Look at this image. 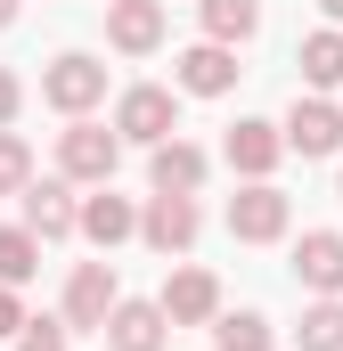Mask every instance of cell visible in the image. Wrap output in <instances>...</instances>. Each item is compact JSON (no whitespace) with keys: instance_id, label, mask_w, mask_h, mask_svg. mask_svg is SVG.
I'll return each mask as SVG.
<instances>
[{"instance_id":"ac0fdd59","label":"cell","mask_w":343,"mask_h":351,"mask_svg":"<svg viewBox=\"0 0 343 351\" xmlns=\"http://www.w3.org/2000/svg\"><path fill=\"white\" fill-rule=\"evenodd\" d=\"M303 82L311 90H343V33L335 25H319V33L303 41Z\"/></svg>"},{"instance_id":"7a4b0ae2","label":"cell","mask_w":343,"mask_h":351,"mask_svg":"<svg viewBox=\"0 0 343 351\" xmlns=\"http://www.w3.org/2000/svg\"><path fill=\"white\" fill-rule=\"evenodd\" d=\"M172 131H180V98H172L164 82H131L123 98H115V139L156 147V139H172Z\"/></svg>"},{"instance_id":"30bf717a","label":"cell","mask_w":343,"mask_h":351,"mask_svg":"<svg viewBox=\"0 0 343 351\" xmlns=\"http://www.w3.org/2000/svg\"><path fill=\"white\" fill-rule=\"evenodd\" d=\"M196 229H204L196 196H147V213H139V237H147L156 254H188V245H196Z\"/></svg>"},{"instance_id":"44dd1931","label":"cell","mask_w":343,"mask_h":351,"mask_svg":"<svg viewBox=\"0 0 343 351\" xmlns=\"http://www.w3.org/2000/svg\"><path fill=\"white\" fill-rule=\"evenodd\" d=\"M41 269V237L33 229H0V286H25Z\"/></svg>"},{"instance_id":"7402d4cb","label":"cell","mask_w":343,"mask_h":351,"mask_svg":"<svg viewBox=\"0 0 343 351\" xmlns=\"http://www.w3.org/2000/svg\"><path fill=\"white\" fill-rule=\"evenodd\" d=\"M25 180H33V147H25L16 131H0V196H16Z\"/></svg>"},{"instance_id":"8fae6325","label":"cell","mask_w":343,"mask_h":351,"mask_svg":"<svg viewBox=\"0 0 343 351\" xmlns=\"http://www.w3.org/2000/svg\"><path fill=\"white\" fill-rule=\"evenodd\" d=\"M221 156H229V172L270 180V172H278V156H286V139H278V123H261V114H237V131L221 139Z\"/></svg>"},{"instance_id":"ba28073f","label":"cell","mask_w":343,"mask_h":351,"mask_svg":"<svg viewBox=\"0 0 343 351\" xmlns=\"http://www.w3.org/2000/svg\"><path fill=\"white\" fill-rule=\"evenodd\" d=\"M115 302H123L115 262H74V278H66V335H74V327H106Z\"/></svg>"},{"instance_id":"8992f818","label":"cell","mask_w":343,"mask_h":351,"mask_svg":"<svg viewBox=\"0 0 343 351\" xmlns=\"http://www.w3.org/2000/svg\"><path fill=\"white\" fill-rule=\"evenodd\" d=\"M156 311H164L172 327H213L221 319V278L213 269H172L164 294H156Z\"/></svg>"},{"instance_id":"4fadbf2b","label":"cell","mask_w":343,"mask_h":351,"mask_svg":"<svg viewBox=\"0 0 343 351\" xmlns=\"http://www.w3.org/2000/svg\"><path fill=\"white\" fill-rule=\"evenodd\" d=\"M204 147H188V139H156L147 147V180H156V196H196L204 188Z\"/></svg>"},{"instance_id":"d4e9b609","label":"cell","mask_w":343,"mask_h":351,"mask_svg":"<svg viewBox=\"0 0 343 351\" xmlns=\"http://www.w3.org/2000/svg\"><path fill=\"white\" fill-rule=\"evenodd\" d=\"M16 327H25V302H16V286H0V343H8Z\"/></svg>"},{"instance_id":"484cf974","label":"cell","mask_w":343,"mask_h":351,"mask_svg":"<svg viewBox=\"0 0 343 351\" xmlns=\"http://www.w3.org/2000/svg\"><path fill=\"white\" fill-rule=\"evenodd\" d=\"M0 25H16V0H0Z\"/></svg>"},{"instance_id":"3957f363","label":"cell","mask_w":343,"mask_h":351,"mask_svg":"<svg viewBox=\"0 0 343 351\" xmlns=\"http://www.w3.org/2000/svg\"><path fill=\"white\" fill-rule=\"evenodd\" d=\"M286 221H294V204H286L270 180H246V188L229 196V237H237V245H278Z\"/></svg>"},{"instance_id":"6da1fadb","label":"cell","mask_w":343,"mask_h":351,"mask_svg":"<svg viewBox=\"0 0 343 351\" xmlns=\"http://www.w3.org/2000/svg\"><path fill=\"white\" fill-rule=\"evenodd\" d=\"M115 164H123V139H115L106 123L74 114V123L58 131V180H74V188H106Z\"/></svg>"},{"instance_id":"ffe728a7","label":"cell","mask_w":343,"mask_h":351,"mask_svg":"<svg viewBox=\"0 0 343 351\" xmlns=\"http://www.w3.org/2000/svg\"><path fill=\"white\" fill-rule=\"evenodd\" d=\"M213 343H221V351H270L278 335H270L261 311H221V319H213Z\"/></svg>"},{"instance_id":"9c48e42d","label":"cell","mask_w":343,"mask_h":351,"mask_svg":"<svg viewBox=\"0 0 343 351\" xmlns=\"http://www.w3.org/2000/svg\"><path fill=\"white\" fill-rule=\"evenodd\" d=\"M172 82L188 90V98H221V90H237V49L196 41V49H180V58H172Z\"/></svg>"},{"instance_id":"5bb4252c","label":"cell","mask_w":343,"mask_h":351,"mask_svg":"<svg viewBox=\"0 0 343 351\" xmlns=\"http://www.w3.org/2000/svg\"><path fill=\"white\" fill-rule=\"evenodd\" d=\"M294 286L343 294V237L335 229H303V245H294Z\"/></svg>"},{"instance_id":"277c9868","label":"cell","mask_w":343,"mask_h":351,"mask_svg":"<svg viewBox=\"0 0 343 351\" xmlns=\"http://www.w3.org/2000/svg\"><path fill=\"white\" fill-rule=\"evenodd\" d=\"M41 98L74 123V114H90V106L106 98V66H98V58H82V49H66L58 66H41Z\"/></svg>"},{"instance_id":"83f0119b","label":"cell","mask_w":343,"mask_h":351,"mask_svg":"<svg viewBox=\"0 0 343 351\" xmlns=\"http://www.w3.org/2000/svg\"><path fill=\"white\" fill-rule=\"evenodd\" d=\"M335 196H343V180H335Z\"/></svg>"},{"instance_id":"603a6c76","label":"cell","mask_w":343,"mask_h":351,"mask_svg":"<svg viewBox=\"0 0 343 351\" xmlns=\"http://www.w3.org/2000/svg\"><path fill=\"white\" fill-rule=\"evenodd\" d=\"M8 343H16V351H66V319H25Z\"/></svg>"},{"instance_id":"e0dca14e","label":"cell","mask_w":343,"mask_h":351,"mask_svg":"<svg viewBox=\"0 0 343 351\" xmlns=\"http://www.w3.org/2000/svg\"><path fill=\"white\" fill-rule=\"evenodd\" d=\"M254 33H261V0H204V41L237 49V41H254Z\"/></svg>"},{"instance_id":"5b68a950","label":"cell","mask_w":343,"mask_h":351,"mask_svg":"<svg viewBox=\"0 0 343 351\" xmlns=\"http://www.w3.org/2000/svg\"><path fill=\"white\" fill-rule=\"evenodd\" d=\"M16 196H25V221H16V229H33L41 245L74 237V221H82V204H74V180H25Z\"/></svg>"},{"instance_id":"2e32d148","label":"cell","mask_w":343,"mask_h":351,"mask_svg":"<svg viewBox=\"0 0 343 351\" xmlns=\"http://www.w3.org/2000/svg\"><path fill=\"white\" fill-rule=\"evenodd\" d=\"M74 237H90L98 254L106 245H123V237H139V213H131V196H82V221H74Z\"/></svg>"},{"instance_id":"52a82bcc","label":"cell","mask_w":343,"mask_h":351,"mask_svg":"<svg viewBox=\"0 0 343 351\" xmlns=\"http://www.w3.org/2000/svg\"><path fill=\"white\" fill-rule=\"evenodd\" d=\"M278 139H286L294 156H335L343 147V106L335 98H294L286 123H278Z\"/></svg>"},{"instance_id":"9a60e30c","label":"cell","mask_w":343,"mask_h":351,"mask_svg":"<svg viewBox=\"0 0 343 351\" xmlns=\"http://www.w3.org/2000/svg\"><path fill=\"white\" fill-rule=\"evenodd\" d=\"M98 335H106V343H115V351H164L172 319H164V311H156V302H115Z\"/></svg>"},{"instance_id":"7c38bea8","label":"cell","mask_w":343,"mask_h":351,"mask_svg":"<svg viewBox=\"0 0 343 351\" xmlns=\"http://www.w3.org/2000/svg\"><path fill=\"white\" fill-rule=\"evenodd\" d=\"M106 41L123 58H147L164 41V0H106Z\"/></svg>"},{"instance_id":"4316f807","label":"cell","mask_w":343,"mask_h":351,"mask_svg":"<svg viewBox=\"0 0 343 351\" xmlns=\"http://www.w3.org/2000/svg\"><path fill=\"white\" fill-rule=\"evenodd\" d=\"M319 8H327V16H335V25H343V0H319Z\"/></svg>"},{"instance_id":"d6986e66","label":"cell","mask_w":343,"mask_h":351,"mask_svg":"<svg viewBox=\"0 0 343 351\" xmlns=\"http://www.w3.org/2000/svg\"><path fill=\"white\" fill-rule=\"evenodd\" d=\"M294 343H303V351H343V294H319V302L303 311Z\"/></svg>"},{"instance_id":"cb8c5ba5","label":"cell","mask_w":343,"mask_h":351,"mask_svg":"<svg viewBox=\"0 0 343 351\" xmlns=\"http://www.w3.org/2000/svg\"><path fill=\"white\" fill-rule=\"evenodd\" d=\"M16 106H25V82H16V74H8V66H0V131H8V123H16Z\"/></svg>"}]
</instances>
